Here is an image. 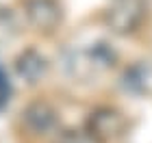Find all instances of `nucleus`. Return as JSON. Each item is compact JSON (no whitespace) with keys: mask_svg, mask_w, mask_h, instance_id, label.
<instances>
[{"mask_svg":"<svg viewBox=\"0 0 152 143\" xmlns=\"http://www.w3.org/2000/svg\"><path fill=\"white\" fill-rule=\"evenodd\" d=\"M28 13L33 17V22L37 26H44V28L54 26V22H57V17H59L57 7H54L52 0H31Z\"/></svg>","mask_w":152,"mask_h":143,"instance_id":"1","label":"nucleus"},{"mask_svg":"<svg viewBox=\"0 0 152 143\" xmlns=\"http://www.w3.org/2000/svg\"><path fill=\"white\" fill-rule=\"evenodd\" d=\"M57 143H96V141L91 137H87V134H83V132H65V134L59 137Z\"/></svg>","mask_w":152,"mask_h":143,"instance_id":"2","label":"nucleus"}]
</instances>
